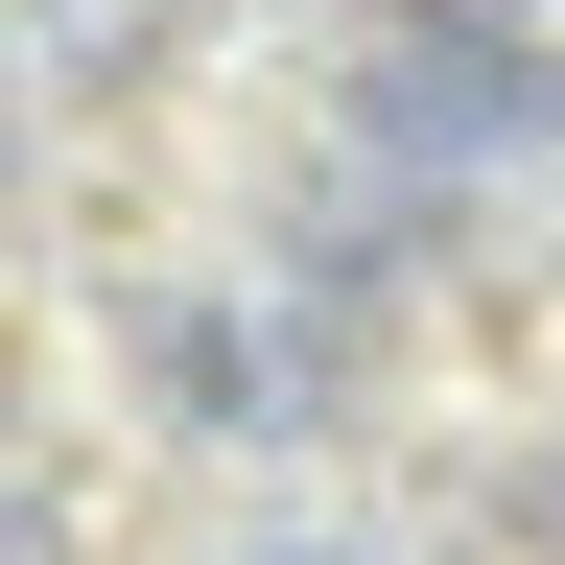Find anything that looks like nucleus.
<instances>
[{
  "instance_id": "1",
  "label": "nucleus",
  "mask_w": 565,
  "mask_h": 565,
  "mask_svg": "<svg viewBox=\"0 0 565 565\" xmlns=\"http://www.w3.org/2000/svg\"><path fill=\"white\" fill-rule=\"evenodd\" d=\"M353 95H377L401 166H542V141H565V47L542 24H471V0H401Z\"/></svg>"
},
{
  "instance_id": "2",
  "label": "nucleus",
  "mask_w": 565,
  "mask_h": 565,
  "mask_svg": "<svg viewBox=\"0 0 565 565\" xmlns=\"http://www.w3.org/2000/svg\"><path fill=\"white\" fill-rule=\"evenodd\" d=\"M141 353H166V401H189V424H330V353L282 330V307H212V282H166V307H141Z\"/></svg>"
},
{
  "instance_id": "3",
  "label": "nucleus",
  "mask_w": 565,
  "mask_h": 565,
  "mask_svg": "<svg viewBox=\"0 0 565 565\" xmlns=\"http://www.w3.org/2000/svg\"><path fill=\"white\" fill-rule=\"evenodd\" d=\"M0 565H47V471L24 448H0Z\"/></svg>"
},
{
  "instance_id": "4",
  "label": "nucleus",
  "mask_w": 565,
  "mask_h": 565,
  "mask_svg": "<svg viewBox=\"0 0 565 565\" xmlns=\"http://www.w3.org/2000/svg\"><path fill=\"white\" fill-rule=\"evenodd\" d=\"M519 542H565V448H542V471H519Z\"/></svg>"
},
{
  "instance_id": "5",
  "label": "nucleus",
  "mask_w": 565,
  "mask_h": 565,
  "mask_svg": "<svg viewBox=\"0 0 565 565\" xmlns=\"http://www.w3.org/2000/svg\"><path fill=\"white\" fill-rule=\"evenodd\" d=\"M259 565H377V542H259Z\"/></svg>"
}]
</instances>
